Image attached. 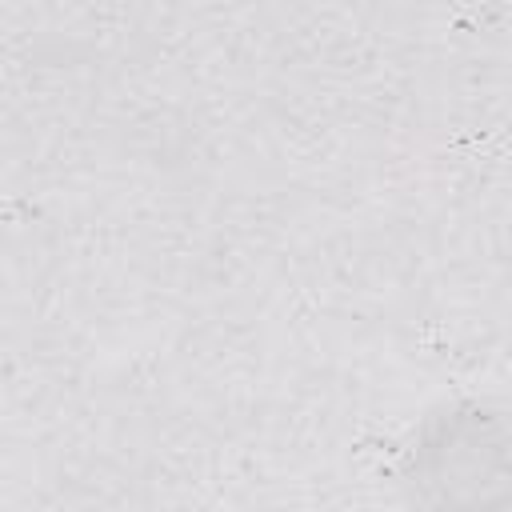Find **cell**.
Here are the masks:
<instances>
[{"instance_id": "cell-1", "label": "cell", "mask_w": 512, "mask_h": 512, "mask_svg": "<svg viewBox=\"0 0 512 512\" xmlns=\"http://www.w3.org/2000/svg\"><path fill=\"white\" fill-rule=\"evenodd\" d=\"M420 488L440 512H492L512 500V432L492 416H460L424 444Z\"/></svg>"}]
</instances>
